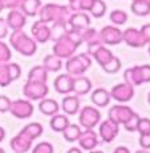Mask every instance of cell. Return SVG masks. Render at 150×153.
<instances>
[{"label":"cell","mask_w":150,"mask_h":153,"mask_svg":"<svg viewBox=\"0 0 150 153\" xmlns=\"http://www.w3.org/2000/svg\"><path fill=\"white\" fill-rule=\"evenodd\" d=\"M15 153H16V152H15Z\"/></svg>","instance_id":"58"},{"label":"cell","mask_w":150,"mask_h":153,"mask_svg":"<svg viewBox=\"0 0 150 153\" xmlns=\"http://www.w3.org/2000/svg\"><path fill=\"white\" fill-rule=\"evenodd\" d=\"M4 137H5V131H4L3 126H0V143L4 140Z\"/></svg>","instance_id":"49"},{"label":"cell","mask_w":150,"mask_h":153,"mask_svg":"<svg viewBox=\"0 0 150 153\" xmlns=\"http://www.w3.org/2000/svg\"><path fill=\"white\" fill-rule=\"evenodd\" d=\"M137 132H140V134H148L150 133V119L146 117H140L137 124Z\"/></svg>","instance_id":"40"},{"label":"cell","mask_w":150,"mask_h":153,"mask_svg":"<svg viewBox=\"0 0 150 153\" xmlns=\"http://www.w3.org/2000/svg\"><path fill=\"white\" fill-rule=\"evenodd\" d=\"M61 108L69 116H73V114H77L78 109H80V100H78V96L76 95H69L65 96L63 99V102H61Z\"/></svg>","instance_id":"22"},{"label":"cell","mask_w":150,"mask_h":153,"mask_svg":"<svg viewBox=\"0 0 150 153\" xmlns=\"http://www.w3.org/2000/svg\"><path fill=\"white\" fill-rule=\"evenodd\" d=\"M90 99H92V102L97 108H104L110 102L109 92L104 88H97V89L93 91V93L90 95Z\"/></svg>","instance_id":"24"},{"label":"cell","mask_w":150,"mask_h":153,"mask_svg":"<svg viewBox=\"0 0 150 153\" xmlns=\"http://www.w3.org/2000/svg\"><path fill=\"white\" fill-rule=\"evenodd\" d=\"M140 145L142 149H150V133L141 134L140 136Z\"/></svg>","instance_id":"45"},{"label":"cell","mask_w":150,"mask_h":153,"mask_svg":"<svg viewBox=\"0 0 150 153\" xmlns=\"http://www.w3.org/2000/svg\"><path fill=\"white\" fill-rule=\"evenodd\" d=\"M32 143H33V141H32L31 139H28L24 133L19 132V133H17L16 136L11 140L10 145H11V148H12L13 152H16V153H25V152H28L29 149H31Z\"/></svg>","instance_id":"21"},{"label":"cell","mask_w":150,"mask_h":153,"mask_svg":"<svg viewBox=\"0 0 150 153\" xmlns=\"http://www.w3.org/2000/svg\"><path fill=\"white\" fill-rule=\"evenodd\" d=\"M109 19L113 24L116 25H123L126 22H128V13L122 10H114L112 11L109 15Z\"/></svg>","instance_id":"36"},{"label":"cell","mask_w":150,"mask_h":153,"mask_svg":"<svg viewBox=\"0 0 150 153\" xmlns=\"http://www.w3.org/2000/svg\"><path fill=\"white\" fill-rule=\"evenodd\" d=\"M134 87L128 83H120L114 85L109 92L110 99L116 100L118 102H129L134 97Z\"/></svg>","instance_id":"10"},{"label":"cell","mask_w":150,"mask_h":153,"mask_svg":"<svg viewBox=\"0 0 150 153\" xmlns=\"http://www.w3.org/2000/svg\"><path fill=\"white\" fill-rule=\"evenodd\" d=\"M58 109H60V107H58V102L56 101V100L47 99V97H44L43 100H40L39 111L43 114H45V116H51L52 117L53 114L58 113Z\"/></svg>","instance_id":"27"},{"label":"cell","mask_w":150,"mask_h":153,"mask_svg":"<svg viewBox=\"0 0 150 153\" xmlns=\"http://www.w3.org/2000/svg\"><path fill=\"white\" fill-rule=\"evenodd\" d=\"M11 47L23 56H33L37 51V43L23 29H16L10 36Z\"/></svg>","instance_id":"3"},{"label":"cell","mask_w":150,"mask_h":153,"mask_svg":"<svg viewBox=\"0 0 150 153\" xmlns=\"http://www.w3.org/2000/svg\"><path fill=\"white\" fill-rule=\"evenodd\" d=\"M23 93L29 101H36V100L40 101L44 97H47V95L49 93V88L47 83L27 80V83L23 87Z\"/></svg>","instance_id":"6"},{"label":"cell","mask_w":150,"mask_h":153,"mask_svg":"<svg viewBox=\"0 0 150 153\" xmlns=\"http://www.w3.org/2000/svg\"><path fill=\"white\" fill-rule=\"evenodd\" d=\"M141 33H142L143 39H145L146 43H150V24H145L141 27Z\"/></svg>","instance_id":"46"},{"label":"cell","mask_w":150,"mask_h":153,"mask_svg":"<svg viewBox=\"0 0 150 153\" xmlns=\"http://www.w3.org/2000/svg\"><path fill=\"white\" fill-rule=\"evenodd\" d=\"M20 76H21V68L19 64L11 61L0 64V87H8Z\"/></svg>","instance_id":"7"},{"label":"cell","mask_w":150,"mask_h":153,"mask_svg":"<svg viewBox=\"0 0 150 153\" xmlns=\"http://www.w3.org/2000/svg\"><path fill=\"white\" fill-rule=\"evenodd\" d=\"M101 113L96 107H84L80 111V125L85 129H93L96 125L100 124Z\"/></svg>","instance_id":"8"},{"label":"cell","mask_w":150,"mask_h":153,"mask_svg":"<svg viewBox=\"0 0 150 153\" xmlns=\"http://www.w3.org/2000/svg\"><path fill=\"white\" fill-rule=\"evenodd\" d=\"M21 133H24L28 139H31L32 141H35L37 137H40L44 132V128L40 123H31V124L25 125L24 128L21 129Z\"/></svg>","instance_id":"29"},{"label":"cell","mask_w":150,"mask_h":153,"mask_svg":"<svg viewBox=\"0 0 150 153\" xmlns=\"http://www.w3.org/2000/svg\"><path fill=\"white\" fill-rule=\"evenodd\" d=\"M98 132H100V136H101V140L104 143H112L117 137V134H118L120 125L116 124L114 121H112V120L106 119L104 121H101Z\"/></svg>","instance_id":"14"},{"label":"cell","mask_w":150,"mask_h":153,"mask_svg":"<svg viewBox=\"0 0 150 153\" xmlns=\"http://www.w3.org/2000/svg\"><path fill=\"white\" fill-rule=\"evenodd\" d=\"M136 153H148V152H145V151H143V149H142V151H137Z\"/></svg>","instance_id":"53"},{"label":"cell","mask_w":150,"mask_h":153,"mask_svg":"<svg viewBox=\"0 0 150 153\" xmlns=\"http://www.w3.org/2000/svg\"><path fill=\"white\" fill-rule=\"evenodd\" d=\"M31 32L32 37L36 43H47L48 40H51V27L41 20H37L33 23Z\"/></svg>","instance_id":"16"},{"label":"cell","mask_w":150,"mask_h":153,"mask_svg":"<svg viewBox=\"0 0 150 153\" xmlns=\"http://www.w3.org/2000/svg\"><path fill=\"white\" fill-rule=\"evenodd\" d=\"M140 1H143V3H146V4L150 5V0H140Z\"/></svg>","instance_id":"50"},{"label":"cell","mask_w":150,"mask_h":153,"mask_svg":"<svg viewBox=\"0 0 150 153\" xmlns=\"http://www.w3.org/2000/svg\"><path fill=\"white\" fill-rule=\"evenodd\" d=\"M61 133H63L64 139H65L67 141H69V143H75V141H77L78 137H80V133H81L80 125L69 124L63 132H61Z\"/></svg>","instance_id":"32"},{"label":"cell","mask_w":150,"mask_h":153,"mask_svg":"<svg viewBox=\"0 0 150 153\" xmlns=\"http://www.w3.org/2000/svg\"><path fill=\"white\" fill-rule=\"evenodd\" d=\"M8 28H11L12 31L16 29H23L24 25L27 24V16L17 8V10H10L7 17H5Z\"/></svg>","instance_id":"18"},{"label":"cell","mask_w":150,"mask_h":153,"mask_svg":"<svg viewBox=\"0 0 150 153\" xmlns=\"http://www.w3.org/2000/svg\"><path fill=\"white\" fill-rule=\"evenodd\" d=\"M3 4V8L7 10H17L21 4V0H0Z\"/></svg>","instance_id":"43"},{"label":"cell","mask_w":150,"mask_h":153,"mask_svg":"<svg viewBox=\"0 0 150 153\" xmlns=\"http://www.w3.org/2000/svg\"><path fill=\"white\" fill-rule=\"evenodd\" d=\"M92 65V57L88 53H80L76 56H70L67 60L65 68L69 75L82 76Z\"/></svg>","instance_id":"5"},{"label":"cell","mask_w":150,"mask_h":153,"mask_svg":"<svg viewBox=\"0 0 150 153\" xmlns=\"http://www.w3.org/2000/svg\"><path fill=\"white\" fill-rule=\"evenodd\" d=\"M51 128L53 129L55 132H63L67 126L69 125V119L67 114H60V113H56L52 116L51 119Z\"/></svg>","instance_id":"30"},{"label":"cell","mask_w":150,"mask_h":153,"mask_svg":"<svg viewBox=\"0 0 150 153\" xmlns=\"http://www.w3.org/2000/svg\"><path fill=\"white\" fill-rule=\"evenodd\" d=\"M89 153H104V152H101V151H90Z\"/></svg>","instance_id":"51"},{"label":"cell","mask_w":150,"mask_h":153,"mask_svg":"<svg viewBox=\"0 0 150 153\" xmlns=\"http://www.w3.org/2000/svg\"><path fill=\"white\" fill-rule=\"evenodd\" d=\"M8 25H7V22H5L4 17H0V40L5 39L8 36Z\"/></svg>","instance_id":"44"},{"label":"cell","mask_w":150,"mask_h":153,"mask_svg":"<svg viewBox=\"0 0 150 153\" xmlns=\"http://www.w3.org/2000/svg\"><path fill=\"white\" fill-rule=\"evenodd\" d=\"M134 112L132 109L130 107H128V105H113V107L109 109L108 112V119L112 120V121H114L116 124L118 125H123L126 121H128L129 119H130V116L133 114Z\"/></svg>","instance_id":"11"},{"label":"cell","mask_w":150,"mask_h":153,"mask_svg":"<svg viewBox=\"0 0 150 153\" xmlns=\"http://www.w3.org/2000/svg\"><path fill=\"white\" fill-rule=\"evenodd\" d=\"M0 153H5V151L3 148H0Z\"/></svg>","instance_id":"54"},{"label":"cell","mask_w":150,"mask_h":153,"mask_svg":"<svg viewBox=\"0 0 150 153\" xmlns=\"http://www.w3.org/2000/svg\"><path fill=\"white\" fill-rule=\"evenodd\" d=\"M82 44L81 35L76 31H70L63 37L55 42L53 45V55L60 59H68L75 55L77 48Z\"/></svg>","instance_id":"1"},{"label":"cell","mask_w":150,"mask_h":153,"mask_svg":"<svg viewBox=\"0 0 150 153\" xmlns=\"http://www.w3.org/2000/svg\"><path fill=\"white\" fill-rule=\"evenodd\" d=\"M28 80L47 83V80H48V72H47V69L43 65H36L28 72Z\"/></svg>","instance_id":"31"},{"label":"cell","mask_w":150,"mask_h":153,"mask_svg":"<svg viewBox=\"0 0 150 153\" xmlns=\"http://www.w3.org/2000/svg\"><path fill=\"white\" fill-rule=\"evenodd\" d=\"M37 15H39V20L47 23V24L48 23H64L69 20L72 11L67 5L49 3V4L41 5Z\"/></svg>","instance_id":"2"},{"label":"cell","mask_w":150,"mask_h":153,"mask_svg":"<svg viewBox=\"0 0 150 153\" xmlns=\"http://www.w3.org/2000/svg\"><path fill=\"white\" fill-rule=\"evenodd\" d=\"M86 53L90 56V57L96 59V61L100 64L101 67H104L106 63H109V61L113 59V53H112V51L106 48V47H104L102 44H98V45H95V47H90V48H88Z\"/></svg>","instance_id":"15"},{"label":"cell","mask_w":150,"mask_h":153,"mask_svg":"<svg viewBox=\"0 0 150 153\" xmlns=\"http://www.w3.org/2000/svg\"><path fill=\"white\" fill-rule=\"evenodd\" d=\"M102 69H104L106 73H117L120 69H121V61H120L118 57L113 56V59H112L109 63L105 64V65L102 67Z\"/></svg>","instance_id":"37"},{"label":"cell","mask_w":150,"mask_h":153,"mask_svg":"<svg viewBox=\"0 0 150 153\" xmlns=\"http://www.w3.org/2000/svg\"><path fill=\"white\" fill-rule=\"evenodd\" d=\"M73 83L75 77L69 73H61L55 79V89L57 93L61 95H69L73 92Z\"/></svg>","instance_id":"17"},{"label":"cell","mask_w":150,"mask_h":153,"mask_svg":"<svg viewBox=\"0 0 150 153\" xmlns=\"http://www.w3.org/2000/svg\"><path fill=\"white\" fill-rule=\"evenodd\" d=\"M113 153H130V151L126 146H117Z\"/></svg>","instance_id":"47"},{"label":"cell","mask_w":150,"mask_h":153,"mask_svg":"<svg viewBox=\"0 0 150 153\" xmlns=\"http://www.w3.org/2000/svg\"><path fill=\"white\" fill-rule=\"evenodd\" d=\"M148 101H149V104H150V93H149V96H148Z\"/></svg>","instance_id":"55"},{"label":"cell","mask_w":150,"mask_h":153,"mask_svg":"<svg viewBox=\"0 0 150 153\" xmlns=\"http://www.w3.org/2000/svg\"><path fill=\"white\" fill-rule=\"evenodd\" d=\"M100 37H101L102 44L117 45V44L122 43V31L114 25H105L100 32Z\"/></svg>","instance_id":"12"},{"label":"cell","mask_w":150,"mask_h":153,"mask_svg":"<svg viewBox=\"0 0 150 153\" xmlns=\"http://www.w3.org/2000/svg\"><path fill=\"white\" fill-rule=\"evenodd\" d=\"M138 120H140V116L134 112L133 114L130 116V119L123 124V128L126 129L128 132H137V124H138Z\"/></svg>","instance_id":"41"},{"label":"cell","mask_w":150,"mask_h":153,"mask_svg":"<svg viewBox=\"0 0 150 153\" xmlns=\"http://www.w3.org/2000/svg\"><path fill=\"white\" fill-rule=\"evenodd\" d=\"M11 100L10 97L4 95H0V113H5V112H10L11 108Z\"/></svg>","instance_id":"42"},{"label":"cell","mask_w":150,"mask_h":153,"mask_svg":"<svg viewBox=\"0 0 150 153\" xmlns=\"http://www.w3.org/2000/svg\"><path fill=\"white\" fill-rule=\"evenodd\" d=\"M43 67L47 69V72H58L63 67V59L57 57L56 55H48L44 57Z\"/></svg>","instance_id":"28"},{"label":"cell","mask_w":150,"mask_h":153,"mask_svg":"<svg viewBox=\"0 0 150 153\" xmlns=\"http://www.w3.org/2000/svg\"><path fill=\"white\" fill-rule=\"evenodd\" d=\"M122 42H125L132 48H142V47H145L148 44L145 42V39H143L141 31L137 28L125 29L122 32Z\"/></svg>","instance_id":"13"},{"label":"cell","mask_w":150,"mask_h":153,"mask_svg":"<svg viewBox=\"0 0 150 153\" xmlns=\"http://www.w3.org/2000/svg\"><path fill=\"white\" fill-rule=\"evenodd\" d=\"M123 79L125 83L137 87L143 83H150V65L143 64V65H136L128 68L123 72Z\"/></svg>","instance_id":"4"},{"label":"cell","mask_w":150,"mask_h":153,"mask_svg":"<svg viewBox=\"0 0 150 153\" xmlns=\"http://www.w3.org/2000/svg\"><path fill=\"white\" fill-rule=\"evenodd\" d=\"M93 4V0H73L69 3V10L75 12H84L89 11Z\"/></svg>","instance_id":"35"},{"label":"cell","mask_w":150,"mask_h":153,"mask_svg":"<svg viewBox=\"0 0 150 153\" xmlns=\"http://www.w3.org/2000/svg\"><path fill=\"white\" fill-rule=\"evenodd\" d=\"M150 44V43H149ZM149 53H150V45H149Z\"/></svg>","instance_id":"56"},{"label":"cell","mask_w":150,"mask_h":153,"mask_svg":"<svg viewBox=\"0 0 150 153\" xmlns=\"http://www.w3.org/2000/svg\"><path fill=\"white\" fill-rule=\"evenodd\" d=\"M68 23L70 28H72V31H76L80 33L85 28L90 27V17L85 12H75L70 15Z\"/></svg>","instance_id":"19"},{"label":"cell","mask_w":150,"mask_h":153,"mask_svg":"<svg viewBox=\"0 0 150 153\" xmlns=\"http://www.w3.org/2000/svg\"><path fill=\"white\" fill-rule=\"evenodd\" d=\"M90 15L96 19L98 17H102L105 13H106V4H105L104 0H93V4L89 10Z\"/></svg>","instance_id":"34"},{"label":"cell","mask_w":150,"mask_h":153,"mask_svg":"<svg viewBox=\"0 0 150 153\" xmlns=\"http://www.w3.org/2000/svg\"><path fill=\"white\" fill-rule=\"evenodd\" d=\"M3 10H4V8H3V4H1V1H0V12H1Z\"/></svg>","instance_id":"52"},{"label":"cell","mask_w":150,"mask_h":153,"mask_svg":"<svg viewBox=\"0 0 150 153\" xmlns=\"http://www.w3.org/2000/svg\"><path fill=\"white\" fill-rule=\"evenodd\" d=\"M130 10L137 16H148V15H150V5L143 1H140V0H133L132 1Z\"/></svg>","instance_id":"33"},{"label":"cell","mask_w":150,"mask_h":153,"mask_svg":"<svg viewBox=\"0 0 150 153\" xmlns=\"http://www.w3.org/2000/svg\"><path fill=\"white\" fill-rule=\"evenodd\" d=\"M11 59H12L11 48L4 42L0 40V64L1 63H8V61H11Z\"/></svg>","instance_id":"38"},{"label":"cell","mask_w":150,"mask_h":153,"mask_svg":"<svg viewBox=\"0 0 150 153\" xmlns=\"http://www.w3.org/2000/svg\"><path fill=\"white\" fill-rule=\"evenodd\" d=\"M67 153H82L80 148H76V146H73V148H70Z\"/></svg>","instance_id":"48"},{"label":"cell","mask_w":150,"mask_h":153,"mask_svg":"<svg viewBox=\"0 0 150 153\" xmlns=\"http://www.w3.org/2000/svg\"><path fill=\"white\" fill-rule=\"evenodd\" d=\"M41 7V0H21L19 10L27 17H35L37 16Z\"/></svg>","instance_id":"23"},{"label":"cell","mask_w":150,"mask_h":153,"mask_svg":"<svg viewBox=\"0 0 150 153\" xmlns=\"http://www.w3.org/2000/svg\"><path fill=\"white\" fill-rule=\"evenodd\" d=\"M78 144L82 149L85 151H93L98 144V139H97V133L93 129H85L84 132L81 131L80 137H78Z\"/></svg>","instance_id":"20"},{"label":"cell","mask_w":150,"mask_h":153,"mask_svg":"<svg viewBox=\"0 0 150 153\" xmlns=\"http://www.w3.org/2000/svg\"><path fill=\"white\" fill-rule=\"evenodd\" d=\"M32 153H53V145L51 143L43 141V143H39L32 149Z\"/></svg>","instance_id":"39"},{"label":"cell","mask_w":150,"mask_h":153,"mask_svg":"<svg viewBox=\"0 0 150 153\" xmlns=\"http://www.w3.org/2000/svg\"><path fill=\"white\" fill-rule=\"evenodd\" d=\"M68 1H69V3H70V1H73V0H68Z\"/></svg>","instance_id":"57"},{"label":"cell","mask_w":150,"mask_h":153,"mask_svg":"<svg viewBox=\"0 0 150 153\" xmlns=\"http://www.w3.org/2000/svg\"><path fill=\"white\" fill-rule=\"evenodd\" d=\"M33 104H32L29 100H23V99H19V100H15V101L11 102V108H10V112L12 116H15L16 119H28L33 114Z\"/></svg>","instance_id":"9"},{"label":"cell","mask_w":150,"mask_h":153,"mask_svg":"<svg viewBox=\"0 0 150 153\" xmlns=\"http://www.w3.org/2000/svg\"><path fill=\"white\" fill-rule=\"evenodd\" d=\"M80 35H81L82 42L88 43V48L95 47V45H98V44H102L101 37H100V32L96 31L95 28H90V27L85 28L84 31L80 32Z\"/></svg>","instance_id":"26"},{"label":"cell","mask_w":150,"mask_h":153,"mask_svg":"<svg viewBox=\"0 0 150 153\" xmlns=\"http://www.w3.org/2000/svg\"><path fill=\"white\" fill-rule=\"evenodd\" d=\"M92 89V81L89 80L85 76H80V77L75 79V83H73V92L76 96H82L86 95L90 92Z\"/></svg>","instance_id":"25"}]
</instances>
